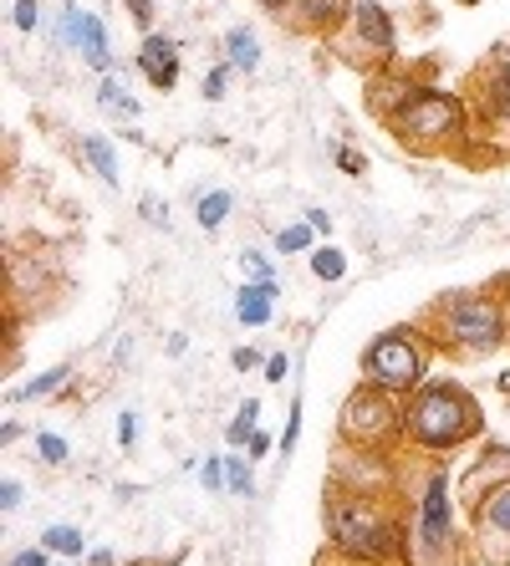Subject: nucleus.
<instances>
[{
	"mask_svg": "<svg viewBox=\"0 0 510 566\" xmlns=\"http://www.w3.org/2000/svg\"><path fill=\"white\" fill-rule=\"evenodd\" d=\"M475 541L510 552V480H496L475 495Z\"/></svg>",
	"mask_w": 510,
	"mask_h": 566,
	"instance_id": "nucleus-10",
	"label": "nucleus"
},
{
	"mask_svg": "<svg viewBox=\"0 0 510 566\" xmlns=\"http://www.w3.org/2000/svg\"><path fill=\"white\" fill-rule=\"evenodd\" d=\"M225 52H230V66H236V72H256V66H261V41H256L250 27L230 31V36H225Z\"/></svg>",
	"mask_w": 510,
	"mask_h": 566,
	"instance_id": "nucleus-17",
	"label": "nucleus"
},
{
	"mask_svg": "<svg viewBox=\"0 0 510 566\" xmlns=\"http://www.w3.org/2000/svg\"><path fill=\"white\" fill-rule=\"evenodd\" d=\"M11 566H52V562H46V552H15Z\"/></svg>",
	"mask_w": 510,
	"mask_h": 566,
	"instance_id": "nucleus-38",
	"label": "nucleus"
},
{
	"mask_svg": "<svg viewBox=\"0 0 510 566\" xmlns=\"http://www.w3.org/2000/svg\"><path fill=\"white\" fill-rule=\"evenodd\" d=\"M332 46H337L342 56L353 66H373V62H388L393 46H398V36H393V15L383 11L378 0H357L353 6V21L332 36Z\"/></svg>",
	"mask_w": 510,
	"mask_h": 566,
	"instance_id": "nucleus-7",
	"label": "nucleus"
},
{
	"mask_svg": "<svg viewBox=\"0 0 510 566\" xmlns=\"http://www.w3.org/2000/svg\"><path fill=\"white\" fill-rule=\"evenodd\" d=\"M275 251H281V255H312V251H316V230H312V220L281 224V230H275Z\"/></svg>",
	"mask_w": 510,
	"mask_h": 566,
	"instance_id": "nucleus-18",
	"label": "nucleus"
},
{
	"mask_svg": "<svg viewBox=\"0 0 510 566\" xmlns=\"http://www.w3.org/2000/svg\"><path fill=\"white\" fill-rule=\"evenodd\" d=\"M287 368H291V363H287V353H271V357H266V378H271V382H281V378H287Z\"/></svg>",
	"mask_w": 510,
	"mask_h": 566,
	"instance_id": "nucleus-36",
	"label": "nucleus"
},
{
	"mask_svg": "<svg viewBox=\"0 0 510 566\" xmlns=\"http://www.w3.org/2000/svg\"><path fill=\"white\" fill-rule=\"evenodd\" d=\"M337 434H342V444H353V449L404 444V403H398V394L373 388V382H357L337 413Z\"/></svg>",
	"mask_w": 510,
	"mask_h": 566,
	"instance_id": "nucleus-6",
	"label": "nucleus"
},
{
	"mask_svg": "<svg viewBox=\"0 0 510 566\" xmlns=\"http://www.w3.org/2000/svg\"><path fill=\"white\" fill-rule=\"evenodd\" d=\"M225 485H230V495H240V501H250V495H256V480H250V464H246V460H225Z\"/></svg>",
	"mask_w": 510,
	"mask_h": 566,
	"instance_id": "nucleus-22",
	"label": "nucleus"
},
{
	"mask_svg": "<svg viewBox=\"0 0 510 566\" xmlns=\"http://www.w3.org/2000/svg\"><path fill=\"white\" fill-rule=\"evenodd\" d=\"M275 296H281V281H246L236 291V322L240 327H271V312H275Z\"/></svg>",
	"mask_w": 510,
	"mask_h": 566,
	"instance_id": "nucleus-14",
	"label": "nucleus"
},
{
	"mask_svg": "<svg viewBox=\"0 0 510 566\" xmlns=\"http://www.w3.org/2000/svg\"><path fill=\"white\" fill-rule=\"evenodd\" d=\"M138 72L154 82L158 93H169L174 82H179V46L169 36H158V31H144V46H138Z\"/></svg>",
	"mask_w": 510,
	"mask_h": 566,
	"instance_id": "nucleus-13",
	"label": "nucleus"
},
{
	"mask_svg": "<svg viewBox=\"0 0 510 566\" xmlns=\"http://www.w3.org/2000/svg\"><path fill=\"white\" fill-rule=\"evenodd\" d=\"M37 454L46 464H66V454H72V449H66L62 434H37Z\"/></svg>",
	"mask_w": 510,
	"mask_h": 566,
	"instance_id": "nucleus-25",
	"label": "nucleus"
},
{
	"mask_svg": "<svg viewBox=\"0 0 510 566\" xmlns=\"http://www.w3.org/2000/svg\"><path fill=\"white\" fill-rule=\"evenodd\" d=\"M480 434H485V409L455 378H424L404 398V444L424 449V454H449V449L470 444Z\"/></svg>",
	"mask_w": 510,
	"mask_h": 566,
	"instance_id": "nucleus-3",
	"label": "nucleus"
},
{
	"mask_svg": "<svg viewBox=\"0 0 510 566\" xmlns=\"http://www.w3.org/2000/svg\"><path fill=\"white\" fill-rule=\"evenodd\" d=\"M465 103L449 93H434V87H419L398 113L388 118V128L404 138V148L414 154H445L465 138Z\"/></svg>",
	"mask_w": 510,
	"mask_h": 566,
	"instance_id": "nucleus-5",
	"label": "nucleus"
},
{
	"mask_svg": "<svg viewBox=\"0 0 510 566\" xmlns=\"http://www.w3.org/2000/svg\"><path fill=\"white\" fill-rule=\"evenodd\" d=\"M230 205H236V199H230V189H205V195H199V205H195V220L205 224V230H220V224L230 220Z\"/></svg>",
	"mask_w": 510,
	"mask_h": 566,
	"instance_id": "nucleus-19",
	"label": "nucleus"
},
{
	"mask_svg": "<svg viewBox=\"0 0 510 566\" xmlns=\"http://www.w3.org/2000/svg\"><path fill=\"white\" fill-rule=\"evenodd\" d=\"M199 485H205V490H225V460H220V454H210V460L199 464Z\"/></svg>",
	"mask_w": 510,
	"mask_h": 566,
	"instance_id": "nucleus-27",
	"label": "nucleus"
},
{
	"mask_svg": "<svg viewBox=\"0 0 510 566\" xmlns=\"http://www.w3.org/2000/svg\"><path fill=\"white\" fill-rule=\"evenodd\" d=\"M144 220H148V224H169V214L158 210V199H154V195L144 199Z\"/></svg>",
	"mask_w": 510,
	"mask_h": 566,
	"instance_id": "nucleus-39",
	"label": "nucleus"
},
{
	"mask_svg": "<svg viewBox=\"0 0 510 566\" xmlns=\"http://www.w3.org/2000/svg\"><path fill=\"white\" fill-rule=\"evenodd\" d=\"M82 158H87V169L103 179L107 189H118L123 185V174H118V158H113V144H107L103 133H87L82 138Z\"/></svg>",
	"mask_w": 510,
	"mask_h": 566,
	"instance_id": "nucleus-16",
	"label": "nucleus"
},
{
	"mask_svg": "<svg viewBox=\"0 0 510 566\" xmlns=\"http://www.w3.org/2000/svg\"><path fill=\"white\" fill-rule=\"evenodd\" d=\"M15 439H21V423L6 419V423H0V444H15Z\"/></svg>",
	"mask_w": 510,
	"mask_h": 566,
	"instance_id": "nucleus-42",
	"label": "nucleus"
},
{
	"mask_svg": "<svg viewBox=\"0 0 510 566\" xmlns=\"http://www.w3.org/2000/svg\"><path fill=\"white\" fill-rule=\"evenodd\" d=\"M414 541H419L424 556H449L459 546L455 511H449V480H445V474H429V480H424L419 521H414Z\"/></svg>",
	"mask_w": 510,
	"mask_h": 566,
	"instance_id": "nucleus-8",
	"label": "nucleus"
},
{
	"mask_svg": "<svg viewBox=\"0 0 510 566\" xmlns=\"http://www.w3.org/2000/svg\"><path fill=\"white\" fill-rule=\"evenodd\" d=\"M118 444H123V449L138 444V413H133V409L118 413Z\"/></svg>",
	"mask_w": 510,
	"mask_h": 566,
	"instance_id": "nucleus-29",
	"label": "nucleus"
},
{
	"mask_svg": "<svg viewBox=\"0 0 510 566\" xmlns=\"http://www.w3.org/2000/svg\"><path fill=\"white\" fill-rule=\"evenodd\" d=\"M266 454H271V434H261V429H256V434H250V444H246V460H266Z\"/></svg>",
	"mask_w": 510,
	"mask_h": 566,
	"instance_id": "nucleus-35",
	"label": "nucleus"
},
{
	"mask_svg": "<svg viewBox=\"0 0 510 566\" xmlns=\"http://www.w3.org/2000/svg\"><path fill=\"white\" fill-rule=\"evenodd\" d=\"M306 220H312L316 235H327V230H332V214L327 210H306Z\"/></svg>",
	"mask_w": 510,
	"mask_h": 566,
	"instance_id": "nucleus-40",
	"label": "nucleus"
},
{
	"mask_svg": "<svg viewBox=\"0 0 510 566\" xmlns=\"http://www.w3.org/2000/svg\"><path fill=\"white\" fill-rule=\"evenodd\" d=\"M240 423H256L261 419V403H256V398H246V403H240V413H236Z\"/></svg>",
	"mask_w": 510,
	"mask_h": 566,
	"instance_id": "nucleus-41",
	"label": "nucleus"
},
{
	"mask_svg": "<svg viewBox=\"0 0 510 566\" xmlns=\"http://www.w3.org/2000/svg\"><path fill=\"white\" fill-rule=\"evenodd\" d=\"M332 158H337V169L347 174V179H363V174H367V158L357 154L353 144H332Z\"/></svg>",
	"mask_w": 510,
	"mask_h": 566,
	"instance_id": "nucleus-24",
	"label": "nucleus"
},
{
	"mask_svg": "<svg viewBox=\"0 0 510 566\" xmlns=\"http://www.w3.org/2000/svg\"><path fill=\"white\" fill-rule=\"evenodd\" d=\"M66 378H72V368H66V363H62V368H52V373H41V378H31V382H27V388H21V394H15V398H41V394H56V388H62Z\"/></svg>",
	"mask_w": 510,
	"mask_h": 566,
	"instance_id": "nucleus-23",
	"label": "nucleus"
},
{
	"mask_svg": "<svg viewBox=\"0 0 510 566\" xmlns=\"http://www.w3.org/2000/svg\"><path fill=\"white\" fill-rule=\"evenodd\" d=\"M327 541L353 562H398L404 556L408 526L388 505L383 490H342L332 485L327 495Z\"/></svg>",
	"mask_w": 510,
	"mask_h": 566,
	"instance_id": "nucleus-2",
	"label": "nucleus"
},
{
	"mask_svg": "<svg viewBox=\"0 0 510 566\" xmlns=\"http://www.w3.org/2000/svg\"><path fill=\"white\" fill-rule=\"evenodd\" d=\"M15 27L37 31V0H15Z\"/></svg>",
	"mask_w": 510,
	"mask_h": 566,
	"instance_id": "nucleus-34",
	"label": "nucleus"
},
{
	"mask_svg": "<svg viewBox=\"0 0 510 566\" xmlns=\"http://www.w3.org/2000/svg\"><path fill=\"white\" fill-rule=\"evenodd\" d=\"M480 123H490L496 138H510V56H496L490 77L480 82Z\"/></svg>",
	"mask_w": 510,
	"mask_h": 566,
	"instance_id": "nucleus-12",
	"label": "nucleus"
},
{
	"mask_svg": "<svg viewBox=\"0 0 510 566\" xmlns=\"http://www.w3.org/2000/svg\"><path fill=\"white\" fill-rule=\"evenodd\" d=\"M296 434H301V409L291 403V419H287V434H281V454H291L296 449Z\"/></svg>",
	"mask_w": 510,
	"mask_h": 566,
	"instance_id": "nucleus-32",
	"label": "nucleus"
},
{
	"mask_svg": "<svg viewBox=\"0 0 510 566\" xmlns=\"http://www.w3.org/2000/svg\"><path fill=\"white\" fill-rule=\"evenodd\" d=\"M82 531L77 526H52V531H41V552H56V556H82Z\"/></svg>",
	"mask_w": 510,
	"mask_h": 566,
	"instance_id": "nucleus-20",
	"label": "nucleus"
},
{
	"mask_svg": "<svg viewBox=\"0 0 510 566\" xmlns=\"http://www.w3.org/2000/svg\"><path fill=\"white\" fill-rule=\"evenodd\" d=\"M123 6H128V15L138 21V27L154 31V0H123Z\"/></svg>",
	"mask_w": 510,
	"mask_h": 566,
	"instance_id": "nucleus-31",
	"label": "nucleus"
},
{
	"mask_svg": "<svg viewBox=\"0 0 510 566\" xmlns=\"http://www.w3.org/2000/svg\"><path fill=\"white\" fill-rule=\"evenodd\" d=\"M240 265L250 271V281H271V261H266L261 251H246V255H240Z\"/></svg>",
	"mask_w": 510,
	"mask_h": 566,
	"instance_id": "nucleus-30",
	"label": "nucleus"
},
{
	"mask_svg": "<svg viewBox=\"0 0 510 566\" xmlns=\"http://www.w3.org/2000/svg\"><path fill=\"white\" fill-rule=\"evenodd\" d=\"M434 357H439V347L429 343V332H424L419 322H408V327H388V332H378V337L363 347V382L408 398L424 378H429Z\"/></svg>",
	"mask_w": 510,
	"mask_h": 566,
	"instance_id": "nucleus-4",
	"label": "nucleus"
},
{
	"mask_svg": "<svg viewBox=\"0 0 510 566\" xmlns=\"http://www.w3.org/2000/svg\"><path fill=\"white\" fill-rule=\"evenodd\" d=\"M230 72H236L230 62H220V66H210V72H205V97H210V103H220V97H225V87H230Z\"/></svg>",
	"mask_w": 510,
	"mask_h": 566,
	"instance_id": "nucleus-26",
	"label": "nucleus"
},
{
	"mask_svg": "<svg viewBox=\"0 0 510 566\" xmlns=\"http://www.w3.org/2000/svg\"><path fill=\"white\" fill-rule=\"evenodd\" d=\"M250 434H256V423H230V429H225V439H230V444H240V449H246L250 444Z\"/></svg>",
	"mask_w": 510,
	"mask_h": 566,
	"instance_id": "nucleus-37",
	"label": "nucleus"
},
{
	"mask_svg": "<svg viewBox=\"0 0 510 566\" xmlns=\"http://www.w3.org/2000/svg\"><path fill=\"white\" fill-rule=\"evenodd\" d=\"M97 107H103V113H113V118L118 123H138V113H144V107H138V97L128 93V87H123L118 77H113V72H107L103 82H97Z\"/></svg>",
	"mask_w": 510,
	"mask_h": 566,
	"instance_id": "nucleus-15",
	"label": "nucleus"
},
{
	"mask_svg": "<svg viewBox=\"0 0 510 566\" xmlns=\"http://www.w3.org/2000/svg\"><path fill=\"white\" fill-rule=\"evenodd\" d=\"M510 276L485 281L475 291H445L434 296L429 312L419 316V327L429 332V343L445 357H485L510 337V312H506Z\"/></svg>",
	"mask_w": 510,
	"mask_h": 566,
	"instance_id": "nucleus-1",
	"label": "nucleus"
},
{
	"mask_svg": "<svg viewBox=\"0 0 510 566\" xmlns=\"http://www.w3.org/2000/svg\"><path fill=\"white\" fill-rule=\"evenodd\" d=\"M261 6H266V11H271V15H287V6H291V0H261Z\"/></svg>",
	"mask_w": 510,
	"mask_h": 566,
	"instance_id": "nucleus-43",
	"label": "nucleus"
},
{
	"mask_svg": "<svg viewBox=\"0 0 510 566\" xmlns=\"http://www.w3.org/2000/svg\"><path fill=\"white\" fill-rule=\"evenodd\" d=\"M240 373H250V368H266V357L256 353V347H236V357H230Z\"/></svg>",
	"mask_w": 510,
	"mask_h": 566,
	"instance_id": "nucleus-33",
	"label": "nucleus"
},
{
	"mask_svg": "<svg viewBox=\"0 0 510 566\" xmlns=\"http://www.w3.org/2000/svg\"><path fill=\"white\" fill-rule=\"evenodd\" d=\"M27 505V485H15V480H0V511L11 515Z\"/></svg>",
	"mask_w": 510,
	"mask_h": 566,
	"instance_id": "nucleus-28",
	"label": "nucleus"
},
{
	"mask_svg": "<svg viewBox=\"0 0 510 566\" xmlns=\"http://www.w3.org/2000/svg\"><path fill=\"white\" fill-rule=\"evenodd\" d=\"M506 312H510V291H506ZM506 347H510V337H506Z\"/></svg>",
	"mask_w": 510,
	"mask_h": 566,
	"instance_id": "nucleus-44",
	"label": "nucleus"
},
{
	"mask_svg": "<svg viewBox=\"0 0 510 566\" xmlns=\"http://www.w3.org/2000/svg\"><path fill=\"white\" fill-rule=\"evenodd\" d=\"M312 276L316 281H342L347 276V255H342L337 245H316L312 251Z\"/></svg>",
	"mask_w": 510,
	"mask_h": 566,
	"instance_id": "nucleus-21",
	"label": "nucleus"
},
{
	"mask_svg": "<svg viewBox=\"0 0 510 566\" xmlns=\"http://www.w3.org/2000/svg\"><path fill=\"white\" fill-rule=\"evenodd\" d=\"M56 41H62V46H72V52H77L87 66H97L103 77L113 72V41H107V21H103V15L82 11V6H62Z\"/></svg>",
	"mask_w": 510,
	"mask_h": 566,
	"instance_id": "nucleus-9",
	"label": "nucleus"
},
{
	"mask_svg": "<svg viewBox=\"0 0 510 566\" xmlns=\"http://www.w3.org/2000/svg\"><path fill=\"white\" fill-rule=\"evenodd\" d=\"M353 6L357 0H291L281 21L296 31H312V36H337L353 21Z\"/></svg>",
	"mask_w": 510,
	"mask_h": 566,
	"instance_id": "nucleus-11",
	"label": "nucleus"
}]
</instances>
